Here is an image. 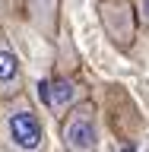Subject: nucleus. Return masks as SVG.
<instances>
[{
	"label": "nucleus",
	"instance_id": "nucleus-3",
	"mask_svg": "<svg viewBox=\"0 0 149 152\" xmlns=\"http://www.w3.org/2000/svg\"><path fill=\"white\" fill-rule=\"evenodd\" d=\"M102 26H105V35L111 38L114 48H127L133 45L137 38V10H133L130 0H102Z\"/></svg>",
	"mask_w": 149,
	"mask_h": 152
},
{
	"label": "nucleus",
	"instance_id": "nucleus-1",
	"mask_svg": "<svg viewBox=\"0 0 149 152\" xmlns=\"http://www.w3.org/2000/svg\"><path fill=\"white\" fill-rule=\"evenodd\" d=\"M0 146L3 152H48L45 121L26 92L0 98Z\"/></svg>",
	"mask_w": 149,
	"mask_h": 152
},
{
	"label": "nucleus",
	"instance_id": "nucleus-7",
	"mask_svg": "<svg viewBox=\"0 0 149 152\" xmlns=\"http://www.w3.org/2000/svg\"><path fill=\"white\" fill-rule=\"evenodd\" d=\"M133 10H137V22L149 32V0H133Z\"/></svg>",
	"mask_w": 149,
	"mask_h": 152
},
{
	"label": "nucleus",
	"instance_id": "nucleus-5",
	"mask_svg": "<svg viewBox=\"0 0 149 152\" xmlns=\"http://www.w3.org/2000/svg\"><path fill=\"white\" fill-rule=\"evenodd\" d=\"M26 92V73H22V60H19L13 41L7 32L0 28V98Z\"/></svg>",
	"mask_w": 149,
	"mask_h": 152
},
{
	"label": "nucleus",
	"instance_id": "nucleus-4",
	"mask_svg": "<svg viewBox=\"0 0 149 152\" xmlns=\"http://www.w3.org/2000/svg\"><path fill=\"white\" fill-rule=\"evenodd\" d=\"M41 95H45V104H48V111L54 114V117H64L73 104H79L83 98H89V95H86V86L76 83V79H70V76H54V79H48V83L41 86Z\"/></svg>",
	"mask_w": 149,
	"mask_h": 152
},
{
	"label": "nucleus",
	"instance_id": "nucleus-2",
	"mask_svg": "<svg viewBox=\"0 0 149 152\" xmlns=\"http://www.w3.org/2000/svg\"><path fill=\"white\" fill-rule=\"evenodd\" d=\"M60 146H64V152H98L102 149L98 108L89 98L73 104L60 117Z\"/></svg>",
	"mask_w": 149,
	"mask_h": 152
},
{
	"label": "nucleus",
	"instance_id": "nucleus-6",
	"mask_svg": "<svg viewBox=\"0 0 149 152\" xmlns=\"http://www.w3.org/2000/svg\"><path fill=\"white\" fill-rule=\"evenodd\" d=\"M26 16L45 38L57 35V0H26Z\"/></svg>",
	"mask_w": 149,
	"mask_h": 152
}]
</instances>
